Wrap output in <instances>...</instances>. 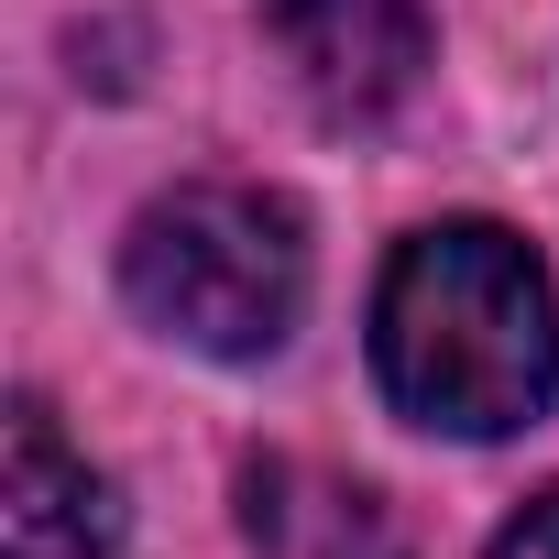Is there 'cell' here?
<instances>
[{
  "mask_svg": "<svg viewBox=\"0 0 559 559\" xmlns=\"http://www.w3.org/2000/svg\"><path fill=\"white\" fill-rule=\"evenodd\" d=\"M121 504L88 472V450H67L56 406H12V461H0V559H110Z\"/></svg>",
  "mask_w": 559,
  "mask_h": 559,
  "instance_id": "cell-4",
  "label": "cell"
},
{
  "mask_svg": "<svg viewBox=\"0 0 559 559\" xmlns=\"http://www.w3.org/2000/svg\"><path fill=\"white\" fill-rule=\"evenodd\" d=\"M241 537H252V559H406L395 504L352 472H319V461H252Z\"/></svg>",
  "mask_w": 559,
  "mask_h": 559,
  "instance_id": "cell-5",
  "label": "cell"
},
{
  "mask_svg": "<svg viewBox=\"0 0 559 559\" xmlns=\"http://www.w3.org/2000/svg\"><path fill=\"white\" fill-rule=\"evenodd\" d=\"M493 559H559V483H548V493H537V504L493 537Z\"/></svg>",
  "mask_w": 559,
  "mask_h": 559,
  "instance_id": "cell-6",
  "label": "cell"
},
{
  "mask_svg": "<svg viewBox=\"0 0 559 559\" xmlns=\"http://www.w3.org/2000/svg\"><path fill=\"white\" fill-rule=\"evenodd\" d=\"M373 373L417 428L504 439L559 384V286L493 219H439L395 241L373 286Z\"/></svg>",
  "mask_w": 559,
  "mask_h": 559,
  "instance_id": "cell-1",
  "label": "cell"
},
{
  "mask_svg": "<svg viewBox=\"0 0 559 559\" xmlns=\"http://www.w3.org/2000/svg\"><path fill=\"white\" fill-rule=\"evenodd\" d=\"M121 297L176 352L263 362V352H286V330L308 308V219H297V198H274V187L198 176V187H176V198H154L132 219Z\"/></svg>",
  "mask_w": 559,
  "mask_h": 559,
  "instance_id": "cell-2",
  "label": "cell"
},
{
  "mask_svg": "<svg viewBox=\"0 0 559 559\" xmlns=\"http://www.w3.org/2000/svg\"><path fill=\"white\" fill-rule=\"evenodd\" d=\"M263 23L286 45L308 110L341 132L406 110L428 78V0H263Z\"/></svg>",
  "mask_w": 559,
  "mask_h": 559,
  "instance_id": "cell-3",
  "label": "cell"
}]
</instances>
